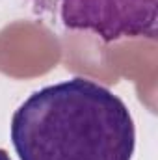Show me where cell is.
<instances>
[{
  "label": "cell",
  "instance_id": "3",
  "mask_svg": "<svg viewBox=\"0 0 158 160\" xmlns=\"http://www.w3.org/2000/svg\"><path fill=\"white\" fill-rule=\"evenodd\" d=\"M0 160H11V158H9V155H7L4 149H0Z\"/></svg>",
  "mask_w": 158,
  "mask_h": 160
},
{
  "label": "cell",
  "instance_id": "2",
  "mask_svg": "<svg viewBox=\"0 0 158 160\" xmlns=\"http://www.w3.org/2000/svg\"><path fill=\"white\" fill-rule=\"evenodd\" d=\"M60 15L65 28L93 32L104 43L156 39L158 0H62Z\"/></svg>",
  "mask_w": 158,
  "mask_h": 160
},
{
  "label": "cell",
  "instance_id": "1",
  "mask_svg": "<svg viewBox=\"0 0 158 160\" xmlns=\"http://www.w3.org/2000/svg\"><path fill=\"white\" fill-rule=\"evenodd\" d=\"M21 160H132L136 127L108 88L75 77L34 91L11 118Z\"/></svg>",
  "mask_w": 158,
  "mask_h": 160
}]
</instances>
